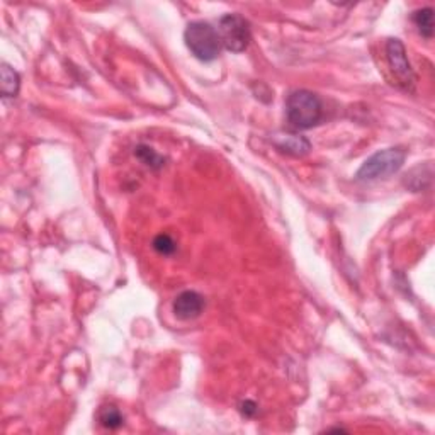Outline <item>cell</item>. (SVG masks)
<instances>
[{"mask_svg": "<svg viewBox=\"0 0 435 435\" xmlns=\"http://www.w3.org/2000/svg\"><path fill=\"white\" fill-rule=\"evenodd\" d=\"M286 118L296 130H308L321 119V102L313 92L296 91L286 100Z\"/></svg>", "mask_w": 435, "mask_h": 435, "instance_id": "obj_1", "label": "cell"}, {"mask_svg": "<svg viewBox=\"0 0 435 435\" xmlns=\"http://www.w3.org/2000/svg\"><path fill=\"white\" fill-rule=\"evenodd\" d=\"M184 39L191 53L201 62H213L220 55V36L211 24L203 21L191 22L185 29Z\"/></svg>", "mask_w": 435, "mask_h": 435, "instance_id": "obj_2", "label": "cell"}, {"mask_svg": "<svg viewBox=\"0 0 435 435\" xmlns=\"http://www.w3.org/2000/svg\"><path fill=\"white\" fill-rule=\"evenodd\" d=\"M406 159V152L403 148H386L374 153L370 159L362 163V167L357 172L359 180H376L386 179V177L396 174L403 167Z\"/></svg>", "mask_w": 435, "mask_h": 435, "instance_id": "obj_3", "label": "cell"}, {"mask_svg": "<svg viewBox=\"0 0 435 435\" xmlns=\"http://www.w3.org/2000/svg\"><path fill=\"white\" fill-rule=\"evenodd\" d=\"M218 36L220 41L233 53H240L250 43V29L248 24L239 14H227L218 22Z\"/></svg>", "mask_w": 435, "mask_h": 435, "instance_id": "obj_4", "label": "cell"}, {"mask_svg": "<svg viewBox=\"0 0 435 435\" xmlns=\"http://www.w3.org/2000/svg\"><path fill=\"white\" fill-rule=\"evenodd\" d=\"M386 58H388L389 68H392L398 83L405 91L412 92L415 87V74L408 62V56H406L405 46H403L400 39H388V43H386Z\"/></svg>", "mask_w": 435, "mask_h": 435, "instance_id": "obj_5", "label": "cell"}, {"mask_svg": "<svg viewBox=\"0 0 435 435\" xmlns=\"http://www.w3.org/2000/svg\"><path fill=\"white\" fill-rule=\"evenodd\" d=\"M204 297L196 291H184L175 297L174 313L179 320H194L203 313Z\"/></svg>", "mask_w": 435, "mask_h": 435, "instance_id": "obj_6", "label": "cell"}, {"mask_svg": "<svg viewBox=\"0 0 435 435\" xmlns=\"http://www.w3.org/2000/svg\"><path fill=\"white\" fill-rule=\"evenodd\" d=\"M274 143H276V147L279 148L281 152L293 156H303L309 152V148H312L308 140L296 135H277L276 138H274Z\"/></svg>", "mask_w": 435, "mask_h": 435, "instance_id": "obj_7", "label": "cell"}, {"mask_svg": "<svg viewBox=\"0 0 435 435\" xmlns=\"http://www.w3.org/2000/svg\"><path fill=\"white\" fill-rule=\"evenodd\" d=\"M21 86V76L14 68L4 63L2 65V95L4 98H15Z\"/></svg>", "mask_w": 435, "mask_h": 435, "instance_id": "obj_8", "label": "cell"}, {"mask_svg": "<svg viewBox=\"0 0 435 435\" xmlns=\"http://www.w3.org/2000/svg\"><path fill=\"white\" fill-rule=\"evenodd\" d=\"M98 418H99L100 425L106 427V429H111V430L119 429V427L123 425V422H124L123 415H121L119 410L112 405L102 406V408L99 410Z\"/></svg>", "mask_w": 435, "mask_h": 435, "instance_id": "obj_9", "label": "cell"}, {"mask_svg": "<svg viewBox=\"0 0 435 435\" xmlns=\"http://www.w3.org/2000/svg\"><path fill=\"white\" fill-rule=\"evenodd\" d=\"M413 22L417 24L418 31L425 38H432L434 36V11L430 9H422L417 11L413 14Z\"/></svg>", "mask_w": 435, "mask_h": 435, "instance_id": "obj_10", "label": "cell"}, {"mask_svg": "<svg viewBox=\"0 0 435 435\" xmlns=\"http://www.w3.org/2000/svg\"><path fill=\"white\" fill-rule=\"evenodd\" d=\"M135 155L138 156L145 165H148V167L152 168H160L163 165V156H160L155 150H152L150 147H145V145L136 148Z\"/></svg>", "mask_w": 435, "mask_h": 435, "instance_id": "obj_11", "label": "cell"}, {"mask_svg": "<svg viewBox=\"0 0 435 435\" xmlns=\"http://www.w3.org/2000/svg\"><path fill=\"white\" fill-rule=\"evenodd\" d=\"M153 248H155L160 255H172V253L175 252L177 245L170 235L160 233V235L155 236V240H153Z\"/></svg>", "mask_w": 435, "mask_h": 435, "instance_id": "obj_12", "label": "cell"}, {"mask_svg": "<svg viewBox=\"0 0 435 435\" xmlns=\"http://www.w3.org/2000/svg\"><path fill=\"white\" fill-rule=\"evenodd\" d=\"M241 406H243V408H241V412H243V415H247V417H252V415L257 412L255 403H252V401H245Z\"/></svg>", "mask_w": 435, "mask_h": 435, "instance_id": "obj_13", "label": "cell"}]
</instances>
